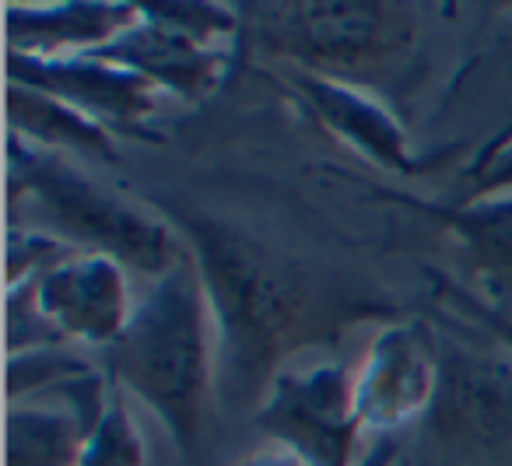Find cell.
Returning <instances> with one entry per match:
<instances>
[{
  "label": "cell",
  "mask_w": 512,
  "mask_h": 466,
  "mask_svg": "<svg viewBox=\"0 0 512 466\" xmlns=\"http://www.w3.org/2000/svg\"><path fill=\"white\" fill-rule=\"evenodd\" d=\"M186 232L207 291L221 382L232 396L267 393L278 361L330 326L327 295L302 263L235 228L186 221Z\"/></svg>",
  "instance_id": "obj_1"
},
{
  "label": "cell",
  "mask_w": 512,
  "mask_h": 466,
  "mask_svg": "<svg viewBox=\"0 0 512 466\" xmlns=\"http://www.w3.org/2000/svg\"><path fill=\"white\" fill-rule=\"evenodd\" d=\"M109 361L113 386L130 389L186 459L197 456L214 393V323L193 253L151 284Z\"/></svg>",
  "instance_id": "obj_2"
},
{
  "label": "cell",
  "mask_w": 512,
  "mask_h": 466,
  "mask_svg": "<svg viewBox=\"0 0 512 466\" xmlns=\"http://www.w3.org/2000/svg\"><path fill=\"white\" fill-rule=\"evenodd\" d=\"M11 190H25L57 228V239L85 253H106L123 267L165 277L190 249L144 207L95 186L60 151H46L11 134Z\"/></svg>",
  "instance_id": "obj_3"
},
{
  "label": "cell",
  "mask_w": 512,
  "mask_h": 466,
  "mask_svg": "<svg viewBox=\"0 0 512 466\" xmlns=\"http://www.w3.org/2000/svg\"><path fill=\"white\" fill-rule=\"evenodd\" d=\"M435 361L428 435L460 466H512V358L442 340Z\"/></svg>",
  "instance_id": "obj_4"
},
{
  "label": "cell",
  "mask_w": 512,
  "mask_h": 466,
  "mask_svg": "<svg viewBox=\"0 0 512 466\" xmlns=\"http://www.w3.org/2000/svg\"><path fill=\"white\" fill-rule=\"evenodd\" d=\"M264 11V43L320 78L379 74L411 46L407 18L386 4H274Z\"/></svg>",
  "instance_id": "obj_5"
},
{
  "label": "cell",
  "mask_w": 512,
  "mask_h": 466,
  "mask_svg": "<svg viewBox=\"0 0 512 466\" xmlns=\"http://www.w3.org/2000/svg\"><path fill=\"white\" fill-rule=\"evenodd\" d=\"M232 36V8L158 4V8H141V22L134 29L95 53L144 74L162 92L197 102L214 95L225 81L232 67V53H228Z\"/></svg>",
  "instance_id": "obj_6"
},
{
  "label": "cell",
  "mask_w": 512,
  "mask_h": 466,
  "mask_svg": "<svg viewBox=\"0 0 512 466\" xmlns=\"http://www.w3.org/2000/svg\"><path fill=\"white\" fill-rule=\"evenodd\" d=\"M256 428L309 466H351V452L365 431L355 379L334 361L281 368L256 410Z\"/></svg>",
  "instance_id": "obj_7"
},
{
  "label": "cell",
  "mask_w": 512,
  "mask_h": 466,
  "mask_svg": "<svg viewBox=\"0 0 512 466\" xmlns=\"http://www.w3.org/2000/svg\"><path fill=\"white\" fill-rule=\"evenodd\" d=\"M11 85H29L71 102L74 109L99 120L106 130L151 137L144 123L162 106V88L123 64L81 53V57H25L8 53ZM155 141V137H151Z\"/></svg>",
  "instance_id": "obj_8"
},
{
  "label": "cell",
  "mask_w": 512,
  "mask_h": 466,
  "mask_svg": "<svg viewBox=\"0 0 512 466\" xmlns=\"http://www.w3.org/2000/svg\"><path fill=\"white\" fill-rule=\"evenodd\" d=\"M29 305L39 323L53 326V337H74L95 347H113L130 316L123 263L106 253H71L29 284Z\"/></svg>",
  "instance_id": "obj_9"
},
{
  "label": "cell",
  "mask_w": 512,
  "mask_h": 466,
  "mask_svg": "<svg viewBox=\"0 0 512 466\" xmlns=\"http://www.w3.org/2000/svg\"><path fill=\"white\" fill-rule=\"evenodd\" d=\"M109 400L106 379L88 368L15 403L8 414V466H78Z\"/></svg>",
  "instance_id": "obj_10"
},
{
  "label": "cell",
  "mask_w": 512,
  "mask_h": 466,
  "mask_svg": "<svg viewBox=\"0 0 512 466\" xmlns=\"http://www.w3.org/2000/svg\"><path fill=\"white\" fill-rule=\"evenodd\" d=\"M439 379L435 344L421 326L390 323L369 344L365 365L355 379V400L362 424L372 431H393L411 417L425 414Z\"/></svg>",
  "instance_id": "obj_11"
},
{
  "label": "cell",
  "mask_w": 512,
  "mask_h": 466,
  "mask_svg": "<svg viewBox=\"0 0 512 466\" xmlns=\"http://www.w3.org/2000/svg\"><path fill=\"white\" fill-rule=\"evenodd\" d=\"M141 22L134 4H60V8L11 11V53L25 57H81L116 43Z\"/></svg>",
  "instance_id": "obj_12"
},
{
  "label": "cell",
  "mask_w": 512,
  "mask_h": 466,
  "mask_svg": "<svg viewBox=\"0 0 512 466\" xmlns=\"http://www.w3.org/2000/svg\"><path fill=\"white\" fill-rule=\"evenodd\" d=\"M295 85L306 95V102L316 109L323 123L334 134H341L351 148H358L362 155H369L372 162L386 165V169L411 172L414 158L407 151L404 130L400 123L386 113L379 102H372L369 95L355 92L337 78H320V74H295Z\"/></svg>",
  "instance_id": "obj_13"
},
{
  "label": "cell",
  "mask_w": 512,
  "mask_h": 466,
  "mask_svg": "<svg viewBox=\"0 0 512 466\" xmlns=\"http://www.w3.org/2000/svg\"><path fill=\"white\" fill-rule=\"evenodd\" d=\"M8 116L11 134L36 144V148L74 151V155L95 158V162H116L113 134L99 120H92L57 95H46L29 85H11Z\"/></svg>",
  "instance_id": "obj_14"
},
{
  "label": "cell",
  "mask_w": 512,
  "mask_h": 466,
  "mask_svg": "<svg viewBox=\"0 0 512 466\" xmlns=\"http://www.w3.org/2000/svg\"><path fill=\"white\" fill-rule=\"evenodd\" d=\"M390 200H404L393 197ZM421 211H432L446 218V225L463 239V246L474 253V260L488 270L512 274V193H495V197H467L456 207H428L421 200H404Z\"/></svg>",
  "instance_id": "obj_15"
},
{
  "label": "cell",
  "mask_w": 512,
  "mask_h": 466,
  "mask_svg": "<svg viewBox=\"0 0 512 466\" xmlns=\"http://www.w3.org/2000/svg\"><path fill=\"white\" fill-rule=\"evenodd\" d=\"M78 466H144V438L137 431L130 407L123 403L120 386H113L106 417L88 438Z\"/></svg>",
  "instance_id": "obj_16"
},
{
  "label": "cell",
  "mask_w": 512,
  "mask_h": 466,
  "mask_svg": "<svg viewBox=\"0 0 512 466\" xmlns=\"http://www.w3.org/2000/svg\"><path fill=\"white\" fill-rule=\"evenodd\" d=\"M512 193V141L498 151H488V158L474 165V193L470 197H495Z\"/></svg>",
  "instance_id": "obj_17"
},
{
  "label": "cell",
  "mask_w": 512,
  "mask_h": 466,
  "mask_svg": "<svg viewBox=\"0 0 512 466\" xmlns=\"http://www.w3.org/2000/svg\"><path fill=\"white\" fill-rule=\"evenodd\" d=\"M239 466H309L306 459H299L292 449H267V452H256V456H249V459H242Z\"/></svg>",
  "instance_id": "obj_18"
},
{
  "label": "cell",
  "mask_w": 512,
  "mask_h": 466,
  "mask_svg": "<svg viewBox=\"0 0 512 466\" xmlns=\"http://www.w3.org/2000/svg\"><path fill=\"white\" fill-rule=\"evenodd\" d=\"M393 459H397V445H393L390 438H379V442L365 452V459L358 466H393Z\"/></svg>",
  "instance_id": "obj_19"
}]
</instances>
